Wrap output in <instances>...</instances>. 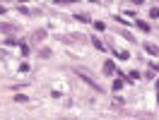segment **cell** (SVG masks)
Returning <instances> with one entry per match:
<instances>
[{
	"instance_id": "obj_7",
	"label": "cell",
	"mask_w": 159,
	"mask_h": 120,
	"mask_svg": "<svg viewBox=\"0 0 159 120\" xmlns=\"http://www.w3.org/2000/svg\"><path fill=\"white\" fill-rule=\"evenodd\" d=\"M116 55H118L120 60H128V50H120V53H118V50H116Z\"/></svg>"
},
{
	"instance_id": "obj_4",
	"label": "cell",
	"mask_w": 159,
	"mask_h": 120,
	"mask_svg": "<svg viewBox=\"0 0 159 120\" xmlns=\"http://www.w3.org/2000/svg\"><path fill=\"white\" fill-rule=\"evenodd\" d=\"M17 46H20V50H22V55H29V46H27V43H24V41H22V43H17Z\"/></svg>"
},
{
	"instance_id": "obj_3",
	"label": "cell",
	"mask_w": 159,
	"mask_h": 120,
	"mask_svg": "<svg viewBox=\"0 0 159 120\" xmlns=\"http://www.w3.org/2000/svg\"><path fill=\"white\" fill-rule=\"evenodd\" d=\"M145 50H147L149 55H159V48H157V46H152V43H145Z\"/></svg>"
},
{
	"instance_id": "obj_8",
	"label": "cell",
	"mask_w": 159,
	"mask_h": 120,
	"mask_svg": "<svg viewBox=\"0 0 159 120\" xmlns=\"http://www.w3.org/2000/svg\"><path fill=\"white\" fill-rule=\"evenodd\" d=\"M120 87H123V82H120V77H118V79L113 82V91H118V89H120Z\"/></svg>"
},
{
	"instance_id": "obj_6",
	"label": "cell",
	"mask_w": 159,
	"mask_h": 120,
	"mask_svg": "<svg viewBox=\"0 0 159 120\" xmlns=\"http://www.w3.org/2000/svg\"><path fill=\"white\" fill-rule=\"evenodd\" d=\"M92 41H94V46H97V48H99V50H106V46H104V43H101L99 39H92Z\"/></svg>"
},
{
	"instance_id": "obj_1",
	"label": "cell",
	"mask_w": 159,
	"mask_h": 120,
	"mask_svg": "<svg viewBox=\"0 0 159 120\" xmlns=\"http://www.w3.org/2000/svg\"><path fill=\"white\" fill-rule=\"evenodd\" d=\"M135 27H138L140 31H145V34H149V31H152V27H149L147 22H142V19H138V22H135Z\"/></svg>"
},
{
	"instance_id": "obj_5",
	"label": "cell",
	"mask_w": 159,
	"mask_h": 120,
	"mask_svg": "<svg viewBox=\"0 0 159 120\" xmlns=\"http://www.w3.org/2000/svg\"><path fill=\"white\" fill-rule=\"evenodd\" d=\"M94 29H97V31H104V29H106V24H104V22H94Z\"/></svg>"
},
{
	"instance_id": "obj_2",
	"label": "cell",
	"mask_w": 159,
	"mask_h": 120,
	"mask_svg": "<svg viewBox=\"0 0 159 120\" xmlns=\"http://www.w3.org/2000/svg\"><path fill=\"white\" fill-rule=\"evenodd\" d=\"M104 72L106 75H116V65L113 62H104Z\"/></svg>"
},
{
	"instance_id": "obj_9",
	"label": "cell",
	"mask_w": 159,
	"mask_h": 120,
	"mask_svg": "<svg viewBox=\"0 0 159 120\" xmlns=\"http://www.w3.org/2000/svg\"><path fill=\"white\" fill-rule=\"evenodd\" d=\"M5 10H7V7H2V5H0V15H5Z\"/></svg>"
}]
</instances>
